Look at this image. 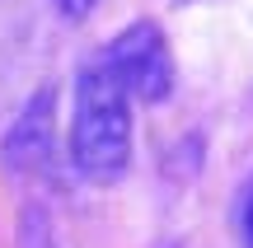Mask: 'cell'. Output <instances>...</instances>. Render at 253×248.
Segmentation results:
<instances>
[{
  "label": "cell",
  "instance_id": "3",
  "mask_svg": "<svg viewBox=\"0 0 253 248\" xmlns=\"http://www.w3.org/2000/svg\"><path fill=\"white\" fill-rule=\"evenodd\" d=\"M56 159V89L42 84L0 136V164L14 178H38Z\"/></svg>",
  "mask_w": 253,
  "mask_h": 248
},
{
  "label": "cell",
  "instance_id": "5",
  "mask_svg": "<svg viewBox=\"0 0 253 248\" xmlns=\"http://www.w3.org/2000/svg\"><path fill=\"white\" fill-rule=\"evenodd\" d=\"M235 234H239V248H253V174L244 178L235 197Z\"/></svg>",
  "mask_w": 253,
  "mask_h": 248
},
{
  "label": "cell",
  "instance_id": "1",
  "mask_svg": "<svg viewBox=\"0 0 253 248\" xmlns=\"http://www.w3.org/2000/svg\"><path fill=\"white\" fill-rule=\"evenodd\" d=\"M71 164L89 183L108 187L131 169V99L103 56L80 66L71 99Z\"/></svg>",
  "mask_w": 253,
  "mask_h": 248
},
{
  "label": "cell",
  "instance_id": "2",
  "mask_svg": "<svg viewBox=\"0 0 253 248\" xmlns=\"http://www.w3.org/2000/svg\"><path fill=\"white\" fill-rule=\"evenodd\" d=\"M99 56L113 71V80L126 89L131 103H164L173 94L178 66H173V47H169V37H164V28L155 19L126 24Z\"/></svg>",
  "mask_w": 253,
  "mask_h": 248
},
{
  "label": "cell",
  "instance_id": "4",
  "mask_svg": "<svg viewBox=\"0 0 253 248\" xmlns=\"http://www.w3.org/2000/svg\"><path fill=\"white\" fill-rule=\"evenodd\" d=\"M19 248H61L52 230V215L42 206H24L19 211Z\"/></svg>",
  "mask_w": 253,
  "mask_h": 248
},
{
  "label": "cell",
  "instance_id": "7",
  "mask_svg": "<svg viewBox=\"0 0 253 248\" xmlns=\"http://www.w3.org/2000/svg\"><path fill=\"white\" fill-rule=\"evenodd\" d=\"M160 248H183V244H160Z\"/></svg>",
  "mask_w": 253,
  "mask_h": 248
},
{
  "label": "cell",
  "instance_id": "8",
  "mask_svg": "<svg viewBox=\"0 0 253 248\" xmlns=\"http://www.w3.org/2000/svg\"><path fill=\"white\" fill-rule=\"evenodd\" d=\"M183 5H192V0H183Z\"/></svg>",
  "mask_w": 253,
  "mask_h": 248
},
{
  "label": "cell",
  "instance_id": "6",
  "mask_svg": "<svg viewBox=\"0 0 253 248\" xmlns=\"http://www.w3.org/2000/svg\"><path fill=\"white\" fill-rule=\"evenodd\" d=\"M52 9L66 19V24H84V19L99 9V0H52Z\"/></svg>",
  "mask_w": 253,
  "mask_h": 248
}]
</instances>
